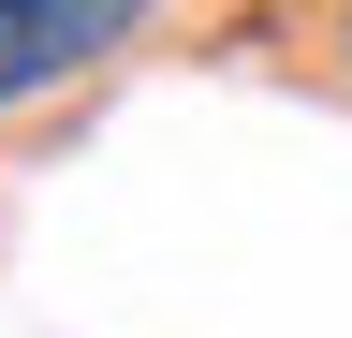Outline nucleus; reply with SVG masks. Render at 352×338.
Returning <instances> with one entry per match:
<instances>
[{
  "label": "nucleus",
  "instance_id": "obj_2",
  "mask_svg": "<svg viewBox=\"0 0 352 338\" xmlns=\"http://www.w3.org/2000/svg\"><path fill=\"white\" fill-rule=\"evenodd\" d=\"M338 59H352V15H338Z\"/></svg>",
  "mask_w": 352,
  "mask_h": 338
},
{
  "label": "nucleus",
  "instance_id": "obj_1",
  "mask_svg": "<svg viewBox=\"0 0 352 338\" xmlns=\"http://www.w3.org/2000/svg\"><path fill=\"white\" fill-rule=\"evenodd\" d=\"M132 30H147V0H0V118L74 89L88 59H118Z\"/></svg>",
  "mask_w": 352,
  "mask_h": 338
}]
</instances>
